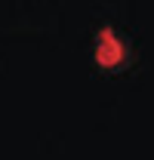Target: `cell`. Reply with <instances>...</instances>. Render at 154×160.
<instances>
[{
	"label": "cell",
	"mask_w": 154,
	"mask_h": 160,
	"mask_svg": "<svg viewBox=\"0 0 154 160\" xmlns=\"http://www.w3.org/2000/svg\"><path fill=\"white\" fill-rule=\"evenodd\" d=\"M126 56V46H123V40L117 37L111 28H105V31H99V40H96V62L102 68H114L120 65Z\"/></svg>",
	"instance_id": "cell-1"
}]
</instances>
